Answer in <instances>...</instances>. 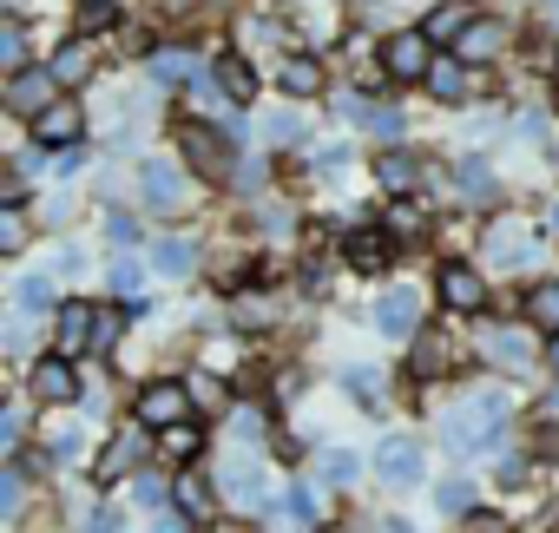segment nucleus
Wrapping results in <instances>:
<instances>
[{"label":"nucleus","instance_id":"obj_1","mask_svg":"<svg viewBox=\"0 0 559 533\" xmlns=\"http://www.w3.org/2000/svg\"><path fill=\"white\" fill-rule=\"evenodd\" d=\"M507 395L500 389H480V395H467L454 415H448V448L454 454H493L500 441H507Z\"/></svg>","mask_w":559,"mask_h":533},{"label":"nucleus","instance_id":"obj_2","mask_svg":"<svg viewBox=\"0 0 559 533\" xmlns=\"http://www.w3.org/2000/svg\"><path fill=\"white\" fill-rule=\"evenodd\" d=\"M376 474H382L389 487H415V481L428 474L421 441H415V435H382V441H376Z\"/></svg>","mask_w":559,"mask_h":533},{"label":"nucleus","instance_id":"obj_3","mask_svg":"<svg viewBox=\"0 0 559 533\" xmlns=\"http://www.w3.org/2000/svg\"><path fill=\"white\" fill-rule=\"evenodd\" d=\"M139 422H145V428H178V422H191V389H185V382H145V389H139Z\"/></svg>","mask_w":559,"mask_h":533},{"label":"nucleus","instance_id":"obj_4","mask_svg":"<svg viewBox=\"0 0 559 533\" xmlns=\"http://www.w3.org/2000/svg\"><path fill=\"white\" fill-rule=\"evenodd\" d=\"M145 454H152V428H145V422L119 428V435L106 441V454H99V481H126V474H139Z\"/></svg>","mask_w":559,"mask_h":533},{"label":"nucleus","instance_id":"obj_5","mask_svg":"<svg viewBox=\"0 0 559 533\" xmlns=\"http://www.w3.org/2000/svg\"><path fill=\"white\" fill-rule=\"evenodd\" d=\"M428 67H435V40L428 34H395L382 47V73L389 80H428Z\"/></svg>","mask_w":559,"mask_h":533},{"label":"nucleus","instance_id":"obj_6","mask_svg":"<svg viewBox=\"0 0 559 533\" xmlns=\"http://www.w3.org/2000/svg\"><path fill=\"white\" fill-rule=\"evenodd\" d=\"M53 99H60V80H53V67H27V73H14V80H8V112H27V119H40Z\"/></svg>","mask_w":559,"mask_h":533},{"label":"nucleus","instance_id":"obj_7","mask_svg":"<svg viewBox=\"0 0 559 533\" xmlns=\"http://www.w3.org/2000/svg\"><path fill=\"white\" fill-rule=\"evenodd\" d=\"M53 343H60V356L99 350V310H93V304H60V317H53Z\"/></svg>","mask_w":559,"mask_h":533},{"label":"nucleus","instance_id":"obj_8","mask_svg":"<svg viewBox=\"0 0 559 533\" xmlns=\"http://www.w3.org/2000/svg\"><path fill=\"white\" fill-rule=\"evenodd\" d=\"M178 152H185L191 171H204V178H224V171H230V145H224L217 132H204V126H178Z\"/></svg>","mask_w":559,"mask_h":533},{"label":"nucleus","instance_id":"obj_9","mask_svg":"<svg viewBox=\"0 0 559 533\" xmlns=\"http://www.w3.org/2000/svg\"><path fill=\"white\" fill-rule=\"evenodd\" d=\"M441 304H448L454 317H474V310L487 304V277L474 271V263H448V271H441Z\"/></svg>","mask_w":559,"mask_h":533},{"label":"nucleus","instance_id":"obj_10","mask_svg":"<svg viewBox=\"0 0 559 533\" xmlns=\"http://www.w3.org/2000/svg\"><path fill=\"white\" fill-rule=\"evenodd\" d=\"M415 323H421V291L395 284V291L376 297V330H382V336H408Z\"/></svg>","mask_w":559,"mask_h":533},{"label":"nucleus","instance_id":"obj_11","mask_svg":"<svg viewBox=\"0 0 559 533\" xmlns=\"http://www.w3.org/2000/svg\"><path fill=\"white\" fill-rule=\"evenodd\" d=\"M480 356L500 363V369H513V376H526L533 369V336L526 330H487L480 336Z\"/></svg>","mask_w":559,"mask_h":533},{"label":"nucleus","instance_id":"obj_12","mask_svg":"<svg viewBox=\"0 0 559 533\" xmlns=\"http://www.w3.org/2000/svg\"><path fill=\"white\" fill-rule=\"evenodd\" d=\"M80 395V376H73V356H47L40 369H34V402H47V408H60V402H73Z\"/></svg>","mask_w":559,"mask_h":533},{"label":"nucleus","instance_id":"obj_13","mask_svg":"<svg viewBox=\"0 0 559 533\" xmlns=\"http://www.w3.org/2000/svg\"><path fill=\"white\" fill-rule=\"evenodd\" d=\"M224 500H237V507H250V513H257V507H270V481L257 474V461H250V454H237V461L224 467Z\"/></svg>","mask_w":559,"mask_h":533},{"label":"nucleus","instance_id":"obj_14","mask_svg":"<svg viewBox=\"0 0 559 533\" xmlns=\"http://www.w3.org/2000/svg\"><path fill=\"white\" fill-rule=\"evenodd\" d=\"M80 132H86V119H80V106H73V99H53V106L34 119V139H40V145H60V152H67Z\"/></svg>","mask_w":559,"mask_h":533},{"label":"nucleus","instance_id":"obj_15","mask_svg":"<svg viewBox=\"0 0 559 533\" xmlns=\"http://www.w3.org/2000/svg\"><path fill=\"white\" fill-rule=\"evenodd\" d=\"M507 40H513V27H507V21H474L454 47H461V60L474 67V60H500V54H507Z\"/></svg>","mask_w":559,"mask_h":533},{"label":"nucleus","instance_id":"obj_16","mask_svg":"<svg viewBox=\"0 0 559 533\" xmlns=\"http://www.w3.org/2000/svg\"><path fill=\"white\" fill-rule=\"evenodd\" d=\"M276 86H284L290 99H317L323 93V67L310 54H284V67H276Z\"/></svg>","mask_w":559,"mask_h":533},{"label":"nucleus","instance_id":"obj_17","mask_svg":"<svg viewBox=\"0 0 559 533\" xmlns=\"http://www.w3.org/2000/svg\"><path fill=\"white\" fill-rule=\"evenodd\" d=\"M191 263H198V244L191 237H158L152 244V271L158 277H191Z\"/></svg>","mask_w":559,"mask_h":533},{"label":"nucleus","instance_id":"obj_18","mask_svg":"<svg viewBox=\"0 0 559 533\" xmlns=\"http://www.w3.org/2000/svg\"><path fill=\"white\" fill-rule=\"evenodd\" d=\"M526 323L546 330V336H559V277H539V284L526 291Z\"/></svg>","mask_w":559,"mask_h":533},{"label":"nucleus","instance_id":"obj_19","mask_svg":"<svg viewBox=\"0 0 559 533\" xmlns=\"http://www.w3.org/2000/svg\"><path fill=\"white\" fill-rule=\"evenodd\" d=\"M47 67H53V80H60V86H86V80H93V47H86V40H73V47H60Z\"/></svg>","mask_w":559,"mask_h":533},{"label":"nucleus","instance_id":"obj_20","mask_svg":"<svg viewBox=\"0 0 559 533\" xmlns=\"http://www.w3.org/2000/svg\"><path fill=\"white\" fill-rule=\"evenodd\" d=\"M467 86H474V67H467V60H435V67H428V93H435V99H461Z\"/></svg>","mask_w":559,"mask_h":533},{"label":"nucleus","instance_id":"obj_21","mask_svg":"<svg viewBox=\"0 0 559 533\" xmlns=\"http://www.w3.org/2000/svg\"><path fill=\"white\" fill-rule=\"evenodd\" d=\"M389 237L382 230H349V271H382V263H389Z\"/></svg>","mask_w":559,"mask_h":533},{"label":"nucleus","instance_id":"obj_22","mask_svg":"<svg viewBox=\"0 0 559 533\" xmlns=\"http://www.w3.org/2000/svg\"><path fill=\"white\" fill-rule=\"evenodd\" d=\"M467 27H474V8H461V0H448V8H435V14H428V27H421V34H428V40L441 47V40H461Z\"/></svg>","mask_w":559,"mask_h":533},{"label":"nucleus","instance_id":"obj_23","mask_svg":"<svg viewBox=\"0 0 559 533\" xmlns=\"http://www.w3.org/2000/svg\"><path fill=\"white\" fill-rule=\"evenodd\" d=\"M145 198H152L158 211H178V204H185V178H178L171 165H145Z\"/></svg>","mask_w":559,"mask_h":533},{"label":"nucleus","instance_id":"obj_24","mask_svg":"<svg viewBox=\"0 0 559 533\" xmlns=\"http://www.w3.org/2000/svg\"><path fill=\"white\" fill-rule=\"evenodd\" d=\"M198 73H204V67H198L185 47H165V54H152V80H158V86H178V80H198Z\"/></svg>","mask_w":559,"mask_h":533},{"label":"nucleus","instance_id":"obj_25","mask_svg":"<svg viewBox=\"0 0 559 533\" xmlns=\"http://www.w3.org/2000/svg\"><path fill=\"white\" fill-rule=\"evenodd\" d=\"M376 178H382L389 191H415V185H421V158H415V152H389V158L376 165Z\"/></svg>","mask_w":559,"mask_h":533},{"label":"nucleus","instance_id":"obj_26","mask_svg":"<svg viewBox=\"0 0 559 533\" xmlns=\"http://www.w3.org/2000/svg\"><path fill=\"white\" fill-rule=\"evenodd\" d=\"M454 369V343L448 336H421L415 343V376H448Z\"/></svg>","mask_w":559,"mask_h":533},{"label":"nucleus","instance_id":"obj_27","mask_svg":"<svg viewBox=\"0 0 559 533\" xmlns=\"http://www.w3.org/2000/svg\"><path fill=\"white\" fill-rule=\"evenodd\" d=\"M158 448H165L171 461H198V448H204V428H198V422H178V428H158Z\"/></svg>","mask_w":559,"mask_h":533},{"label":"nucleus","instance_id":"obj_28","mask_svg":"<svg viewBox=\"0 0 559 533\" xmlns=\"http://www.w3.org/2000/svg\"><path fill=\"white\" fill-rule=\"evenodd\" d=\"M0 67H8V73H27V34H21V21L0 27Z\"/></svg>","mask_w":559,"mask_h":533},{"label":"nucleus","instance_id":"obj_29","mask_svg":"<svg viewBox=\"0 0 559 533\" xmlns=\"http://www.w3.org/2000/svg\"><path fill=\"white\" fill-rule=\"evenodd\" d=\"M217 86H224V99H250V86H257V80H250V67H243V54H230V60L217 67Z\"/></svg>","mask_w":559,"mask_h":533},{"label":"nucleus","instance_id":"obj_30","mask_svg":"<svg viewBox=\"0 0 559 533\" xmlns=\"http://www.w3.org/2000/svg\"><path fill=\"white\" fill-rule=\"evenodd\" d=\"M520 244H526V224H493L487 257H493V263H507V257H520Z\"/></svg>","mask_w":559,"mask_h":533},{"label":"nucleus","instance_id":"obj_31","mask_svg":"<svg viewBox=\"0 0 559 533\" xmlns=\"http://www.w3.org/2000/svg\"><path fill=\"white\" fill-rule=\"evenodd\" d=\"M0 250H8V257H21L27 250V217L8 204V211H0Z\"/></svg>","mask_w":559,"mask_h":533},{"label":"nucleus","instance_id":"obj_32","mask_svg":"<svg viewBox=\"0 0 559 533\" xmlns=\"http://www.w3.org/2000/svg\"><path fill=\"white\" fill-rule=\"evenodd\" d=\"M454 185H461V191H467V198H493V171H487V165H480V158H467V165H461V171H454Z\"/></svg>","mask_w":559,"mask_h":533},{"label":"nucleus","instance_id":"obj_33","mask_svg":"<svg viewBox=\"0 0 559 533\" xmlns=\"http://www.w3.org/2000/svg\"><path fill=\"white\" fill-rule=\"evenodd\" d=\"M178 507L185 513H211L217 507V487L211 481H178Z\"/></svg>","mask_w":559,"mask_h":533},{"label":"nucleus","instance_id":"obj_34","mask_svg":"<svg viewBox=\"0 0 559 533\" xmlns=\"http://www.w3.org/2000/svg\"><path fill=\"white\" fill-rule=\"evenodd\" d=\"M14 297H21V310H47L53 304V277H21Z\"/></svg>","mask_w":559,"mask_h":533},{"label":"nucleus","instance_id":"obj_35","mask_svg":"<svg viewBox=\"0 0 559 533\" xmlns=\"http://www.w3.org/2000/svg\"><path fill=\"white\" fill-rule=\"evenodd\" d=\"M343 382H349V395H362V402L382 395V369H362V363H356V369H343Z\"/></svg>","mask_w":559,"mask_h":533},{"label":"nucleus","instance_id":"obj_36","mask_svg":"<svg viewBox=\"0 0 559 533\" xmlns=\"http://www.w3.org/2000/svg\"><path fill=\"white\" fill-rule=\"evenodd\" d=\"M323 474H330L336 487H349V481L362 474V461H356V454H343V448H330V454H323Z\"/></svg>","mask_w":559,"mask_h":533},{"label":"nucleus","instance_id":"obj_37","mask_svg":"<svg viewBox=\"0 0 559 533\" xmlns=\"http://www.w3.org/2000/svg\"><path fill=\"white\" fill-rule=\"evenodd\" d=\"M112 284H119L126 297H139V291H145V263H132V257H119V263H112Z\"/></svg>","mask_w":559,"mask_h":533},{"label":"nucleus","instance_id":"obj_38","mask_svg":"<svg viewBox=\"0 0 559 533\" xmlns=\"http://www.w3.org/2000/svg\"><path fill=\"white\" fill-rule=\"evenodd\" d=\"M106 230H112V244H139V217L132 211H106Z\"/></svg>","mask_w":559,"mask_h":533},{"label":"nucleus","instance_id":"obj_39","mask_svg":"<svg viewBox=\"0 0 559 533\" xmlns=\"http://www.w3.org/2000/svg\"><path fill=\"white\" fill-rule=\"evenodd\" d=\"M21 494H27V474H21V467H8V474H0V507L14 513V507H21Z\"/></svg>","mask_w":559,"mask_h":533},{"label":"nucleus","instance_id":"obj_40","mask_svg":"<svg viewBox=\"0 0 559 533\" xmlns=\"http://www.w3.org/2000/svg\"><path fill=\"white\" fill-rule=\"evenodd\" d=\"M80 27L93 34V27H112V0H86V14H80Z\"/></svg>","mask_w":559,"mask_h":533},{"label":"nucleus","instance_id":"obj_41","mask_svg":"<svg viewBox=\"0 0 559 533\" xmlns=\"http://www.w3.org/2000/svg\"><path fill=\"white\" fill-rule=\"evenodd\" d=\"M263 317H270V310H263L257 297H243V304H237V330H263Z\"/></svg>","mask_w":559,"mask_h":533},{"label":"nucleus","instance_id":"obj_42","mask_svg":"<svg viewBox=\"0 0 559 533\" xmlns=\"http://www.w3.org/2000/svg\"><path fill=\"white\" fill-rule=\"evenodd\" d=\"M132 494H139L145 507H158V500H165V481H158V474H139V481H132Z\"/></svg>","mask_w":559,"mask_h":533},{"label":"nucleus","instance_id":"obj_43","mask_svg":"<svg viewBox=\"0 0 559 533\" xmlns=\"http://www.w3.org/2000/svg\"><path fill=\"white\" fill-rule=\"evenodd\" d=\"M441 507L448 513H467V481H441Z\"/></svg>","mask_w":559,"mask_h":533},{"label":"nucleus","instance_id":"obj_44","mask_svg":"<svg viewBox=\"0 0 559 533\" xmlns=\"http://www.w3.org/2000/svg\"><path fill=\"white\" fill-rule=\"evenodd\" d=\"M21 435H27V415H21V408H8V415H0V441H8V448H14Z\"/></svg>","mask_w":559,"mask_h":533},{"label":"nucleus","instance_id":"obj_45","mask_svg":"<svg viewBox=\"0 0 559 533\" xmlns=\"http://www.w3.org/2000/svg\"><path fill=\"white\" fill-rule=\"evenodd\" d=\"M47 448H53V454H73V448H80V428H47Z\"/></svg>","mask_w":559,"mask_h":533},{"label":"nucleus","instance_id":"obj_46","mask_svg":"<svg viewBox=\"0 0 559 533\" xmlns=\"http://www.w3.org/2000/svg\"><path fill=\"white\" fill-rule=\"evenodd\" d=\"M270 139L290 145V139H297V112H276V119H270Z\"/></svg>","mask_w":559,"mask_h":533},{"label":"nucleus","instance_id":"obj_47","mask_svg":"<svg viewBox=\"0 0 559 533\" xmlns=\"http://www.w3.org/2000/svg\"><path fill=\"white\" fill-rule=\"evenodd\" d=\"M86 533H119V520H112V507H93V513H86Z\"/></svg>","mask_w":559,"mask_h":533},{"label":"nucleus","instance_id":"obj_48","mask_svg":"<svg viewBox=\"0 0 559 533\" xmlns=\"http://www.w3.org/2000/svg\"><path fill=\"white\" fill-rule=\"evenodd\" d=\"M112 343H119V317H106V310H99V350H112Z\"/></svg>","mask_w":559,"mask_h":533},{"label":"nucleus","instance_id":"obj_49","mask_svg":"<svg viewBox=\"0 0 559 533\" xmlns=\"http://www.w3.org/2000/svg\"><path fill=\"white\" fill-rule=\"evenodd\" d=\"M467 533H507V520H493V513H474V520H467Z\"/></svg>","mask_w":559,"mask_h":533},{"label":"nucleus","instance_id":"obj_50","mask_svg":"<svg viewBox=\"0 0 559 533\" xmlns=\"http://www.w3.org/2000/svg\"><path fill=\"white\" fill-rule=\"evenodd\" d=\"M152 533H185V520H178V513H158V520H152Z\"/></svg>","mask_w":559,"mask_h":533},{"label":"nucleus","instance_id":"obj_51","mask_svg":"<svg viewBox=\"0 0 559 533\" xmlns=\"http://www.w3.org/2000/svg\"><path fill=\"white\" fill-rule=\"evenodd\" d=\"M552 230H559V204H552Z\"/></svg>","mask_w":559,"mask_h":533}]
</instances>
